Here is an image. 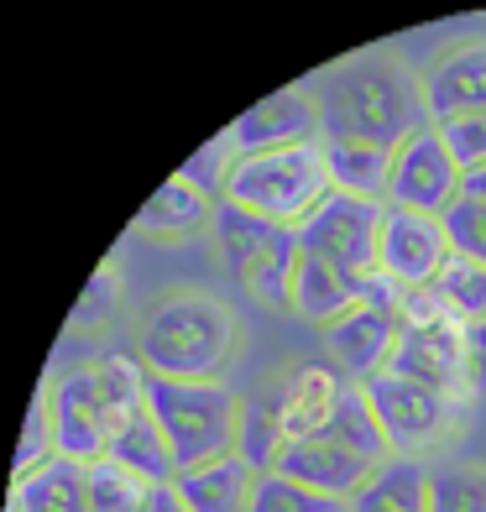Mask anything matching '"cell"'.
<instances>
[{
	"instance_id": "1",
	"label": "cell",
	"mask_w": 486,
	"mask_h": 512,
	"mask_svg": "<svg viewBox=\"0 0 486 512\" xmlns=\"http://www.w3.org/2000/svg\"><path fill=\"white\" fill-rule=\"evenodd\" d=\"M319 115L324 136H345V142H372L398 152L419 131L434 126L424 79L413 74L403 58L392 53H361L340 63L330 79L319 84Z\"/></svg>"
},
{
	"instance_id": "2",
	"label": "cell",
	"mask_w": 486,
	"mask_h": 512,
	"mask_svg": "<svg viewBox=\"0 0 486 512\" xmlns=\"http://www.w3.org/2000/svg\"><path fill=\"white\" fill-rule=\"evenodd\" d=\"M236 351V314L210 293L162 298L136 335V361L162 382H220Z\"/></svg>"
},
{
	"instance_id": "3",
	"label": "cell",
	"mask_w": 486,
	"mask_h": 512,
	"mask_svg": "<svg viewBox=\"0 0 486 512\" xmlns=\"http://www.w3.org/2000/svg\"><path fill=\"white\" fill-rule=\"evenodd\" d=\"M387 460H392L387 434L377 424L372 403H366V392L351 382V387H345V398H340V408H335V418L319 434L288 445L283 460H277V471L351 507V497L382 471Z\"/></svg>"
},
{
	"instance_id": "4",
	"label": "cell",
	"mask_w": 486,
	"mask_h": 512,
	"mask_svg": "<svg viewBox=\"0 0 486 512\" xmlns=\"http://www.w3.org/2000/svg\"><path fill=\"white\" fill-rule=\"evenodd\" d=\"M330 189L335 183H330V162H324V142H309L283 152H236L220 183V204L298 230Z\"/></svg>"
},
{
	"instance_id": "5",
	"label": "cell",
	"mask_w": 486,
	"mask_h": 512,
	"mask_svg": "<svg viewBox=\"0 0 486 512\" xmlns=\"http://www.w3.org/2000/svg\"><path fill=\"white\" fill-rule=\"evenodd\" d=\"M147 408L157 418V429L168 434L178 476L241 455L246 408L225 382H162V377H147Z\"/></svg>"
},
{
	"instance_id": "6",
	"label": "cell",
	"mask_w": 486,
	"mask_h": 512,
	"mask_svg": "<svg viewBox=\"0 0 486 512\" xmlns=\"http://www.w3.org/2000/svg\"><path fill=\"white\" fill-rule=\"evenodd\" d=\"M215 246L225 256L230 277H236L251 298H262V304H272V309H293V277H298V262H304L298 230L220 204Z\"/></svg>"
},
{
	"instance_id": "7",
	"label": "cell",
	"mask_w": 486,
	"mask_h": 512,
	"mask_svg": "<svg viewBox=\"0 0 486 512\" xmlns=\"http://www.w3.org/2000/svg\"><path fill=\"white\" fill-rule=\"evenodd\" d=\"M382 230H387V204L330 189L319 209L298 225V246L304 256H319L351 283H372L382 272Z\"/></svg>"
},
{
	"instance_id": "8",
	"label": "cell",
	"mask_w": 486,
	"mask_h": 512,
	"mask_svg": "<svg viewBox=\"0 0 486 512\" xmlns=\"http://www.w3.org/2000/svg\"><path fill=\"white\" fill-rule=\"evenodd\" d=\"M356 387L366 392V403H372L392 455H413V460H419V450L439 445L471 403L466 392H439L429 382L398 377V371H377V377H366Z\"/></svg>"
},
{
	"instance_id": "9",
	"label": "cell",
	"mask_w": 486,
	"mask_h": 512,
	"mask_svg": "<svg viewBox=\"0 0 486 512\" xmlns=\"http://www.w3.org/2000/svg\"><path fill=\"white\" fill-rule=\"evenodd\" d=\"M387 371L439 392H466V319H455L429 288L403 293V335Z\"/></svg>"
},
{
	"instance_id": "10",
	"label": "cell",
	"mask_w": 486,
	"mask_h": 512,
	"mask_svg": "<svg viewBox=\"0 0 486 512\" xmlns=\"http://www.w3.org/2000/svg\"><path fill=\"white\" fill-rule=\"evenodd\" d=\"M398 335H403V288H392L387 277H372L361 304L324 330V345H330L340 371L366 382L377 371H387L392 351H398Z\"/></svg>"
},
{
	"instance_id": "11",
	"label": "cell",
	"mask_w": 486,
	"mask_h": 512,
	"mask_svg": "<svg viewBox=\"0 0 486 512\" xmlns=\"http://www.w3.org/2000/svg\"><path fill=\"white\" fill-rule=\"evenodd\" d=\"M460 199V168L434 126L392 152L387 178V209H413V215H445Z\"/></svg>"
},
{
	"instance_id": "12",
	"label": "cell",
	"mask_w": 486,
	"mask_h": 512,
	"mask_svg": "<svg viewBox=\"0 0 486 512\" xmlns=\"http://www.w3.org/2000/svg\"><path fill=\"white\" fill-rule=\"evenodd\" d=\"M48 398H53V424H58V455L63 460H79V465L110 460L115 424H110V408L100 398L95 361L53 377L48 382Z\"/></svg>"
},
{
	"instance_id": "13",
	"label": "cell",
	"mask_w": 486,
	"mask_h": 512,
	"mask_svg": "<svg viewBox=\"0 0 486 512\" xmlns=\"http://www.w3.org/2000/svg\"><path fill=\"white\" fill-rule=\"evenodd\" d=\"M450 236L439 215H413V209H387V230H382V272L392 288L419 293L434 288V277L450 262Z\"/></svg>"
},
{
	"instance_id": "14",
	"label": "cell",
	"mask_w": 486,
	"mask_h": 512,
	"mask_svg": "<svg viewBox=\"0 0 486 512\" xmlns=\"http://www.w3.org/2000/svg\"><path fill=\"white\" fill-rule=\"evenodd\" d=\"M236 152H283V147H309L324 142V115L319 100L304 89H283V95L257 100L246 115H236V126L225 131Z\"/></svg>"
},
{
	"instance_id": "15",
	"label": "cell",
	"mask_w": 486,
	"mask_h": 512,
	"mask_svg": "<svg viewBox=\"0 0 486 512\" xmlns=\"http://www.w3.org/2000/svg\"><path fill=\"white\" fill-rule=\"evenodd\" d=\"M215 220H220V194H210L189 173H178L142 204L136 230H142V236H157V241H194V236H204V230H215Z\"/></svg>"
},
{
	"instance_id": "16",
	"label": "cell",
	"mask_w": 486,
	"mask_h": 512,
	"mask_svg": "<svg viewBox=\"0 0 486 512\" xmlns=\"http://www.w3.org/2000/svg\"><path fill=\"white\" fill-rule=\"evenodd\" d=\"M424 95H429L434 126L455 121V115H486V42L450 48L424 74Z\"/></svg>"
},
{
	"instance_id": "17",
	"label": "cell",
	"mask_w": 486,
	"mask_h": 512,
	"mask_svg": "<svg viewBox=\"0 0 486 512\" xmlns=\"http://www.w3.org/2000/svg\"><path fill=\"white\" fill-rule=\"evenodd\" d=\"M345 387L351 382H340L330 366H298V371H283V377H277V408H283L288 445H298V439H309V434H319L324 424H330L340 398H345Z\"/></svg>"
},
{
	"instance_id": "18",
	"label": "cell",
	"mask_w": 486,
	"mask_h": 512,
	"mask_svg": "<svg viewBox=\"0 0 486 512\" xmlns=\"http://www.w3.org/2000/svg\"><path fill=\"white\" fill-rule=\"evenodd\" d=\"M361 298H366V283H351V277L335 272L330 262H319V256H304V262H298V277H293V314L304 319V324L330 330V324L351 314Z\"/></svg>"
},
{
	"instance_id": "19",
	"label": "cell",
	"mask_w": 486,
	"mask_h": 512,
	"mask_svg": "<svg viewBox=\"0 0 486 512\" xmlns=\"http://www.w3.org/2000/svg\"><path fill=\"white\" fill-rule=\"evenodd\" d=\"M434 471L413 455H392L382 471L351 497V512H429Z\"/></svg>"
},
{
	"instance_id": "20",
	"label": "cell",
	"mask_w": 486,
	"mask_h": 512,
	"mask_svg": "<svg viewBox=\"0 0 486 512\" xmlns=\"http://www.w3.org/2000/svg\"><path fill=\"white\" fill-rule=\"evenodd\" d=\"M251 486H257V471H251L241 455L178 476V492H183V502H189V512H246Z\"/></svg>"
},
{
	"instance_id": "21",
	"label": "cell",
	"mask_w": 486,
	"mask_h": 512,
	"mask_svg": "<svg viewBox=\"0 0 486 512\" xmlns=\"http://www.w3.org/2000/svg\"><path fill=\"white\" fill-rule=\"evenodd\" d=\"M6 512H89V465L58 455L48 471L16 481Z\"/></svg>"
},
{
	"instance_id": "22",
	"label": "cell",
	"mask_w": 486,
	"mask_h": 512,
	"mask_svg": "<svg viewBox=\"0 0 486 512\" xmlns=\"http://www.w3.org/2000/svg\"><path fill=\"white\" fill-rule=\"evenodd\" d=\"M324 162H330V183H335V189L387 204V178H392V152L387 147L324 136Z\"/></svg>"
},
{
	"instance_id": "23",
	"label": "cell",
	"mask_w": 486,
	"mask_h": 512,
	"mask_svg": "<svg viewBox=\"0 0 486 512\" xmlns=\"http://www.w3.org/2000/svg\"><path fill=\"white\" fill-rule=\"evenodd\" d=\"M110 460H121L126 471H136L142 481H178V460H173V445H168V434L157 429V418L152 408H142L131 418V424L115 434V445H110Z\"/></svg>"
},
{
	"instance_id": "24",
	"label": "cell",
	"mask_w": 486,
	"mask_h": 512,
	"mask_svg": "<svg viewBox=\"0 0 486 512\" xmlns=\"http://www.w3.org/2000/svg\"><path fill=\"white\" fill-rule=\"evenodd\" d=\"M439 304H445L455 319H486V267L481 262H466V256H450L445 272L434 277V288H429Z\"/></svg>"
},
{
	"instance_id": "25",
	"label": "cell",
	"mask_w": 486,
	"mask_h": 512,
	"mask_svg": "<svg viewBox=\"0 0 486 512\" xmlns=\"http://www.w3.org/2000/svg\"><path fill=\"white\" fill-rule=\"evenodd\" d=\"M246 512H351V507L314 492V486H304V481L283 476V471H267V476H257V486H251Z\"/></svg>"
},
{
	"instance_id": "26",
	"label": "cell",
	"mask_w": 486,
	"mask_h": 512,
	"mask_svg": "<svg viewBox=\"0 0 486 512\" xmlns=\"http://www.w3.org/2000/svg\"><path fill=\"white\" fill-rule=\"evenodd\" d=\"M58 460V424H53V398H48V382L37 387L32 413H27V429H21V450H16V481H27L37 471H48Z\"/></svg>"
},
{
	"instance_id": "27",
	"label": "cell",
	"mask_w": 486,
	"mask_h": 512,
	"mask_svg": "<svg viewBox=\"0 0 486 512\" xmlns=\"http://www.w3.org/2000/svg\"><path fill=\"white\" fill-rule=\"evenodd\" d=\"M152 481L126 471L121 460H95L89 465V512H136L147 502Z\"/></svg>"
},
{
	"instance_id": "28",
	"label": "cell",
	"mask_w": 486,
	"mask_h": 512,
	"mask_svg": "<svg viewBox=\"0 0 486 512\" xmlns=\"http://www.w3.org/2000/svg\"><path fill=\"white\" fill-rule=\"evenodd\" d=\"M429 512H486V465H439Z\"/></svg>"
},
{
	"instance_id": "29",
	"label": "cell",
	"mask_w": 486,
	"mask_h": 512,
	"mask_svg": "<svg viewBox=\"0 0 486 512\" xmlns=\"http://www.w3.org/2000/svg\"><path fill=\"white\" fill-rule=\"evenodd\" d=\"M439 220H445L450 251H455V256H466V262H481V267H486V204H476V199H455Z\"/></svg>"
},
{
	"instance_id": "30",
	"label": "cell",
	"mask_w": 486,
	"mask_h": 512,
	"mask_svg": "<svg viewBox=\"0 0 486 512\" xmlns=\"http://www.w3.org/2000/svg\"><path fill=\"white\" fill-rule=\"evenodd\" d=\"M115 304H121V283H115V267H100V272L84 283V293H79L74 314H68V324H74V330H100V324L115 314Z\"/></svg>"
},
{
	"instance_id": "31",
	"label": "cell",
	"mask_w": 486,
	"mask_h": 512,
	"mask_svg": "<svg viewBox=\"0 0 486 512\" xmlns=\"http://www.w3.org/2000/svg\"><path fill=\"white\" fill-rule=\"evenodd\" d=\"M434 131L445 136V147H450L460 173L486 168V115H455V121H439Z\"/></svg>"
},
{
	"instance_id": "32",
	"label": "cell",
	"mask_w": 486,
	"mask_h": 512,
	"mask_svg": "<svg viewBox=\"0 0 486 512\" xmlns=\"http://www.w3.org/2000/svg\"><path fill=\"white\" fill-rule=\"evenodd\" d=\"M466 398H486V319L466 324Z\"/></svg>"
},
{
	"instance_id": "33",
	"label": "cell",
	"mask_w": 486,
	"mask_h": 512,
	"mask_svg": "<svg viewBox=\"0 0 486 512\" xmlns=\"http://www.w3.org/2000/svg\"><path fill=\"white\" fill-rule=\"evenodd\" d=\"M136 512H189V502H183L178 481H157L152 492H147V502L136 507Z\"/></svg>"
},
{
	"instance_id": "34",
	"label": "cell",
	"mask_w": 486,
	"mask_h": 512,
	"mask_svg": "<svg viewBox=\"0 0 486 512\" xmlns=\"http://www.w3.org/2000/svg\"><path fill=\"white\" fill-rule=\"evenodd\" d=\"M460 199H476V204H486V168L460 173Z\"/></svg>"
}]
</instances>
